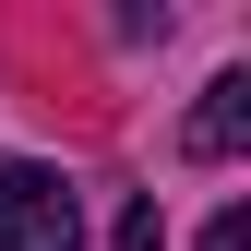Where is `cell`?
Returning a JSON list of instances; mask_svg holds the SVG:
<instances>
[{
    "label": "cell",
    "mask_w": 251,
    "mask_h": 251,
    "mask_svg": "<svg viewBox=\"0 0 251 251\" xmlns=\"http://www.w3.org/2000/svg\"><path fill=\"white\" fill-rule=\"evenodd\" d=\"M0 251H84V203H72L60 168L0 155Z\"/></svg>",
    "instance_id": "1"
},
{
    "label": "cell",
    "mask_w": 251,
    "mask_h": 251,
    "mask_svg": "<svg viewBox=\"0 0 251 251\" xmlns=\"http://www.w3.org/2000/svg\"><path fill=\"white\" fill-rule=\"evenodd\" d=\"M203 251H251V215L227 203V215H215V227H203Z\"/></svg>",
    "instance_id": "4"
},
{
    "label": "cell",
    "mask_w": 251,
    "mask_h": 251,
    "mask_svg": "<svg viewBox=\"0 0 251 251\" xmlns=\"http://www.w3.org/2000/svg\"><path fill=\"white\" fill-rule=\"evenodd\" d=\"M239 144H251V72H215L192 108V155H239Z\"/></svg>",
    "instance_id": "2"
},
{
    "label": "cell",
    "mask_w": 251,
    "mask_h": 251,
    "mask_svg": "<svg viewBox=\"0 0 251 251\" xmlns=\"http://www.w3.org/2000/svg\"><path fill=\"white\" fill-rule=\"evenodd\" d=\"M120 251H168V215H155V192H144L132 215H120Z\"/></svg>",
    "instance_id": "3"
}]
</instances>
